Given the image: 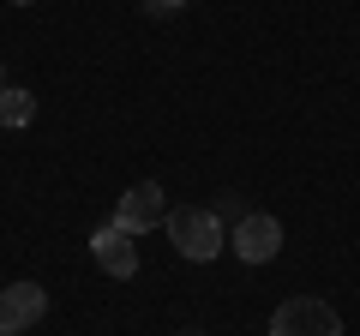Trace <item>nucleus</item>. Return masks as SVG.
Here are the masks:
<instances>
[{"mask_svg":"<svg viewBox=\"0 0 360 336\" xmlns=\"http://www.w3.org/2000/svg\"><path fill=\"white\" fill-rule=\"evenodd\" d=\"M30 120H37V96L30 91H18V84H6V91H0V127H30Z\"/></svg>","mask_w":360,"mask_h":336,"instance_id":"7","label":"nucleus"},{"mask_svg":"<svg viewBox=\"0 0 360 336\" xmlns=\"http://www.w3.org/2000/svg\"><path fill=\"white\" fill-rule=\"evenodd\" d=\"M42 312H49V288H37V283H6L0 288V336L30 330Z\"/></svg>","mask_w":360,"mask_h":336,"instance_id":"6","label":"nucleus"},{"mask_svg":"<svg viewBox=\"0 0 360 336\" xmlns=\"http://www.w3.org/2000/svg\"><path fill=\"white\" fill-rule=\"evenodd\" d=\"M168 246H174L186 264H210L229 246V234H222V222H217V210H193V205H180V210H168Z\"/></svg>","mask_w":360,"mask_h":336,"instance_id":"1","label":"nucleus"},{"mask_svg":"<svg viewBox=\"0 0 360 336\" xmlns=\"http://www.w3.org/2000/svg\"><path fill=\"white\" fill-rule=\"evenodd\" d=\"M229 252L240 264H270L276 252H283V222L270 217V210H246V217L229 228Z\"/></svg>","mask_w":360,"mask_h":336,"instance_id":"3","label":"nucleus"},{"mask_svg":"<svg viewBox=\"0 0 360 336\" xmlns=\"http://www.w3.org/2000/svg\"><path fill=\"white\" fill-rule=\"evenodd\" d=\"M210 210H217V222H229V228H234V222L246 217V198L240 193H217V205H210Z\"/></svg>","mask_w":360,"mask_h":336,"instance_id":"8","label":"nucleus"},{"mask_svg":"<svg viewBox=\"0 0 360 336\" xmlns=\"http://www.w3.org/2000/svg\"><path fill=\"white\" fill-rule=\"evenodd\" d=\"M168 222V193L156 181H139L132 193H120V205H115V228H127V234H150V228H162Z\"/></svg>","mask_w":360,"mask_h":336,"instance_id":"4","label":"nucleus"},{"mask_svg":"<svg viewBox=\"0 0 360 336\" xmlns=\"http://www.w3.org/2000/svg\"><path fill=\"white\" fill-rule=\"evenodd\" d=\"M270 336H342V312L319 295H295L270 312Z\"/></svg>","mask_w":360,"mask_h":336,"instance_id":"2","label":"nucleus"},{"mask_svg":"<svg viewBox=\"0 0 360 336\" xmlns=\"http://www.w3.org/2000/svg\"><path fill=\"white\" fill-rule=\"evenodd\" d=\"M13 6H30V0H13Z\"/></svg>","mask_w":360,"mask_h":336,"instance_id":"12","label":"nucleus"},{"mask_svg":"<svg viewBox=\"0 0 360 336\" xmlns=\"http://www.w3.org/2000/svg\"><path fill=\"white\" fill-rule=\"evenodd\" d=\"M180 336H205V330H180Z\"/></svg>","mask_w":360,"mask_h":336,"instance_id":"10","label":"nucleus"},{"mask_svg":"<svg viewBox=\"0 0 360 336\" xmlns=\"http://www.w3.org/2000/svg\"><path fill=\"white\" fill-rule=\"evenodd\" d=\"M0 91H6V72H0Z\"/></svg>","mask_w":360,"mask_h":336,"instance_id":"11","label":"nucleus"},{"mask_svg":"<svg viewBox=\"0 0 360 336\" xmlns=\"http://www.w3.org/2000/svg\"><path fill=\"white\" fill-rule=\"evenodd\" d=\"M180 6H186V0H144V13H150V18H168V13H180Z\"/></svg>","mask_w":360,"mask_h":336,"instance_id":"9","label":"nucleus"},{"mask_svg":"<svg viewBox=\"0 0 360 336\" xmlns=\"http://www.w3.org/2000/svg\"><path fill=\"white\" fill-rule=\"evenodd\" d=\"M90 259H96V271H108V276L127 283V276H139V234L103 222V228L90 234Z\"/></svg>","mask_w":360,"mask_h":336,"instance_id":"5","label":"nucleus"}]
</instances>
